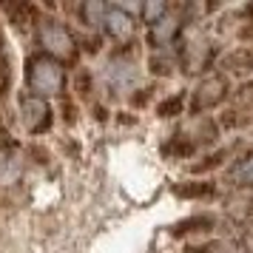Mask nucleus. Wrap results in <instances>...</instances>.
<instances>
[{"label": "nucleus", "instance_id": "obj_1", "mask_svg": "<svg viewBox=\"0 0 253 253\" xmlns=\"http://www.w3.org/2000/svg\"><path fill=\"white\" fill-rule=\"evenodd\" d=\"M29 88L37 97H51V94H60L63 85H66V71L54 57L48 54H37V57L29 60Z\"/></svg>", "mask_w": 253, "mask_h": 253}, {"label": "nucleus", "instance_id": "obj_2", "mask_svg": "<svg viewBox=\"0 0 253 253\" xmlns=\"http://www.w3.org/2000/svg\"><path fill=\"white\" fill-rule=\"evenodd\" d=\"M40 46L46 48L48 57H71L74 54V37H71V32L66 29L63 23H57V20H43L40 23Z\"/></svg>", "mask_w": 253, "mask_h": 253}, {"label": "nucleus", "instance_id": "obj_3", "mask_svg": "<svg viewBox=\"0 0 253 253\" xmlns=\"http://www.w3.org/2000/svg\"><path fill=\"white\" fill-rule=\"evenodd\" d=\"M20 120H23V126L32 134H43L51 126V108H48V103L43 97L26 94L23 100H20Z\"/></svg>", "mask_w": 253, "mask_h": 253}, {"label": "nucleus", "instance_id": "obj_4", "mask_svg": "<svg viewBox=\"0 0 253 253\" xmlns=\"http://www.w3.org/2000/svg\"><path fill=\"white\" fill-rule=\"evenodd\" d=\"M225 94H228V80L225 77H208V80L199 83V88H196V97H194V111H202V108H211V105H216L225 100Z\"/></svg>", "mask_w": 253, "mask_h": 253}, {"label": "nucleus", "instance_id": "obj_5", "mask_svg": "<svg viewBox=\"0 0 253 253\" xmlns=\"http://www.w3.org/2000/svg\"><path fill=\"white\" fill-rule=\"evenodd\" d=\"M105 32L117 40H126V37L134 35V17L126 12V9H120V6H108V12H105Z\"/></svg>", "mask_w": 253, "mask_h": 253}, {"label": "nucleus", "instance_id": "obj_6", "mask_svg": "<svg viewBox=\"0 0 253 253\" xmlns=\"http://www.w3.org/2000/svg\"><path fill=\"white\" fill-rule=\"evenodd\" d=\"M105 77L108 83L114 85V88H128L131 83L137 80V71H134V63H126V60H114L108 71H105Z\"/></svg>", "mask_w": 253, "mask_h": 253}, {"label": "nucleus", "instance_id": "obj_7", "mask_svg": "<svg viewBox=\"0 0 253 253\" xmlns=\"http://www.w3.org/2000/svg\"><path fill=\"white\" fill-rule=\"evenodd\" d=\"M6 12L12 14V23L14 29H20V32H29V26L37 20V12H35V6H29V3H20V6H6Z\"/></svg>", "mask_w": 253, "mask_h": 253}, {"label": "nucleus", "instance_id": "obj_8", "mask_svg": "<svg viewBox=\"0 0 253 253\" xmlns=\"http://www.w3.org/2000/svg\"><path fill=\"white\" fill-rule=\"evenodd\" d=\"M213 194V185L211 182H179L173 185V196L179 199H202V196Z\"/></svg>", "mask_w": 253, "mask_h": 253}, {"label": "nucleus", "instance_id": "obj_9", "mask_svg": "<svg viewBox=\"0 0 253 253\" xmlns=\"http://www.w3.org/2000/svg\"><path fill=\"white\" fill-rule=\"evenodd\" d=\"M176 29H179V20H176L173 14H165L160 23H154V29H151V37H154V43L165 46V43H168V40L176 35Z\"/></svg>", "mask_w": 253, "mask_h": 253}, {"label": "nucleus", "instance_id": "obj_10", "mask_svg": "<svg viewBox=\"0 0 253 253\" xmlns=\"http://www.w3.org/2000/svg\"><path fill=\"white\" fill-rule=\"evenodd\" d=\"M230 179L242 188H253V154H248L245 160H239L230 171Z\"/></svg>", "mask_w": 253, "mask_h": 253}, {"label": "nucleus", "instance_id": "obj_11", "mask_svg": "<svg viewBox=\"0 0 253 253\" xmlns=\"http://www.w3.org/2000/svg\"><path fill=\"white\" fill-rule=\"evenodd\" d=\"M213 225V219L211 216H191V219H182L176 228H173V236H185V233H191V230H208Z\"/></svg>", "mask_w": 253, "mask_h": 253}, {"label": "nucleus", "instance_id": "obj_12", "mask_svg": "<svg viewBox=\"0 0 253 253\" xmlns=\"http://www.w3.org/2000/svg\"><path fill=\"white\" fill-rule=\"evenodd\" d=\"M105 12H108V6L105 3H97V0H88L83 6V17H85V23H91V26H103Z\"/></svg>", "mask_w": 253, "mask_h": 253}, {"label": "nucleus", "instance_id": "obj_13", "mask_svg": "<svg viewBox=\"0 0 253 253\" xmlns=\"http://www.w3.org/2000/svg\"><path fill=\"white\" fill-rule=\"evenodd\" d=\"M162 151H165V157H188V154H194V142L176 134Z\"/></svg>", "mask_w": 253, "mask_h": 253}, {"label": "nucleus", "instance_id": "obj_14", "mask_svg": "<svg viewBox=\"0 0 253 253\" xmlns=\"http://www.w3.org/2000/svg\"><path fill=\"white\" fill-rule=\"evenodd\" d=\"M182 108H185V97L182 94H173V97H168V100H162V103L157 105V114L160 117H176Z\"/></svg>", "mask_w": 253, "mask_h": 253}, {"label": "nucleus", "instance_id": "obj_15", "mask_svg": "<svg viewBox=\"0 0 253 253\" xmlns=\"http://www.w3.org/2000/svg\"><path fill=\"white\" fill-rule=\"evenodd\" d=\"M228 66L233 71H245V69H253V51L248 48H239V51H233L228 57Z\"/></svg>", "mask_w": 253, "mask_h": 253}, {"label": "nucleus", "instance_id": "obj_16", "mask_svg": "<svg viewBox=\"0 0 253 253\" xmlns=\"http://www.w3.org/2000/svg\"><path fill=\"white\" fill-rule=\"evenodd\" d=\"M142 14H145L148 23H160L162 17L168 14V6H165V3H145V6H142Z\"/></svg>", "mask_w": 253, "mask_h": 253}, {"label": "nucleus", "instance_id": "obj_17", "mask_svg": "<svg viewBox=\"0 0 253 253\" xmlns=\"http://www.w3.org/2000/svg\"><path fill=\"white\" fill-rule=\"evenodd\" d=\"M9 85H12V69H9V60L3 54V48H0V97L9 91Z\"/></svg>", "mask_w": 253, "mask_h": 253}, {"label": "nucleus", "instance_id": "obj_18", "mask_svg": "<svg viewBox=\"0 0 253 253\" xmlns=\"http://www.w3.org/2000/svg\"><path fill=\"white\" fill-rule=\"evenodd\" d=\"M219 160H222V154H213V157H208L205 162H196V165H194V168H191V171H194V173L211 171V168H216V165H219Z\"/></svg>", "mask_w": 253, "mask_h": 253}, {"label": "nucleus", "instance_id": "obj_19", "mask_svg": "<svg viewBox=\"0 0 253 253\" xmlns=\"http://www.w3.org/2000/svg\"><path fill=\"white\" fill-rule=\"evenodd\" d=\"M239 37H242V40H253V20H251L248 26H245L242 32H239Z\"/></svg>", "mask_w": 253, "mask_h": 253}, {"label": "nucleus", "instance_id": "obj_20", "mask_svg": "<svg viewBox=\"0 0 253 253\" xmlns=\"http://www.w3.org/2000/svg\"><path fill=\"white\" fill-rule=\"evenodd\" d=\"M148 97H151V88H142V94H139V97H134V105H142Z\"/></svg>", "mask_w": 253, "mask_h": 253}, {"label": "nucleus", "instance_id": "obj_21", "mask_svg": "<svg viewBox=\"0 0 253 253\" xmlns=\"http://www.w3.org/2000/svg\"><path fill=\"white\" fill-rule=\"evenodd\" d=\"M245 91H248V94L253 97V83H251V85H245Z\"/></svg>", "mask_w": 253, "mask_h": 253}]
</instances>
